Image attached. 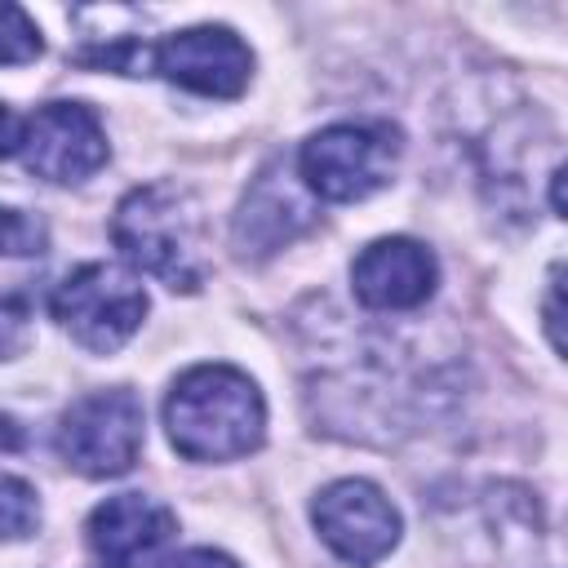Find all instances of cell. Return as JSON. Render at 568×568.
Listing matches in <instances>:
<instances>
[{"mask_svg":"<svg viewBox=\"0 0 568 568\" xmlns=\"http://www.w3.org/2000/svg\"><path fill=\"white\" fill-rule=\"evenodd\" d=\"M164 568H240L231 555H222V550H209V546H195V550H182V555H173Z\"/></svg>","mask_w":568,"mask_h":568,"instance_id":"obj_16","label":"cell"},{"mask_svg":"<svg viewBox=\"0 0 568 568\" xmlns=\"http://www.w3.org/2000/svg\"><path fill=\"white\" fill-rule=\"evenodd\" d=\"M435 280H439V266L430 248L404 235L368 244L351 266L355 297L373 311H413L435 293Z\"/></svg>","mask_w":568,"mask_h":568,"instance_id":"obj_9","label":"cell"},{"mask_svg":"<svg viewBox=\"0 0 568 568\" xmlns=\"http://www.w3.org/2000/svg\"><path fill=\"white\" fill-rule=\"evenodd\" d=\"M142 71L164 75L169 84H182L204 98H240L253 75V53L231 27H186L164 36L160 44H146Z\"/></svg>","mask_w":568,"mask_h":568,"instance_id":"obj_6","label":"cell"},{"mask_svg":"<svg viewBox=\"0 0 568 568\" xmlns=\"http://www.w3.org/2000/svg\"><path fill=\"white\" fill-rule=\"evenodd\" d=\"M53 320L98 355L120 351L146 315V288L115 262H84L53 288Z\"/></svg>","mask_w":568,"mask_h":568,"instance_id":"obj_4","label":"cell"},{"mask_svg":"<svg viewBox=\"0 0 568 568\" xmlns=\"http://www.w3.org/2000/svg\"><path fill=\"white\" fill-rule=\"evenodd\" d=\"M22 138H27V120L13 106L0 102V160L13 155V151H22Z\"/></svg>","mask_w":568,"mask_h":568,"instance_id":"obj_17","label":"cell"},{"mask_svg":"<svg viewBox=\"0 0 568 568\" xmlns=\"http://www.w3.org/2000/svg\"><path fill=\"white\" fill-rule=\"evenodd\" d=\"M102 568H133V564H102Z\"/></svg>","mask_w":568,"mask_h":568,"instance_id":"obj_20","label":"cell"},{"mask_svg":"<svg viewBox=\"0 0 568 568\" xmlns=\"http://www.w3.org/2000/svg\"><path fill=\"white\" fill-rule=\"evenodd\" d=\"M27 169L44 182H84L106 164V133L84 102H44L27 120Z\"/></svg>","mask_w":568,"mask_h":568,"instance_id":"obj_8","label":"cell"},{"mask_svg":"<svg viewBox=\"0 0 568 568\" xmlns=\"http://www.w3.org/2000/svg\"><path fill=\"white\" fill-rule=\"evenodd\" d=\"M115 248L173 293H195L209 280V226L200 200L178 182L129 191L111 217Z\"/></svg>","mask_w":568,"mask_h":568,"instance_id":"obj_2","label":"cell"},{"mask_svg":"<svg viewBox=\"0 0 568 568\" xmlns=\"http://www.w3.org/2000/svg\"><path fill=\"white\" fill-rule=\"evenodd\" d=\"M311 519H315L320 537L328 541V550L337 559L355 564V568L377 564L399 541V510L368 479H337V484H328L315 497Z\"/></svg>","mask_w":568,"mask_h":568,"instance_id":"obj_7","label":"cell"},{"mask_svg":"<svg viewBox=\"0 0 568 568\" xmlns=\"http://www.w3.org/2000/svg\"><path fill=\"white\" fill-rule=\"evenodd\" d=\"M306 222H311V204L302 200L297 182L288 173H280V164H271L248 186V195L235 213V248H240V257H266V253L284 248Z\"/></svg>","mask_w":568,"mask_h":568,"instance_id":"obj_10","label":"cell"},{"mask_svg":"<svg viewBox=\"0 0 568 568\" xmlns=\"http://www.w3.org/2000/svg\"><path fill=\"white\" fill-rule=\"evenodd\" d=\"M399 160V133L390 124H328L302 142L297 169L306 191L333 204H355L382 191Z\"/></svg>","mask_w":568,"mask_h":568,"instance_id":"obj_3","label":"cell"},{"mask_svg":"<svg viewBox=\"0 0 568 568\" xmlns=\"http://www.w3.org/2000/svg\"><path fill=\"white\" fill-rule=\"evenodd\" d=\"M58 453L89 479L133 470L142 453V399L124 386L80 395L58 422Z\"/></svg>","mask_w":568,"mask_h":568,"instance_id":"obj_5","label":"cell"},{"mask_svg":"<svg viewBox=\"0 0 568 568\" xmlns=\"http://www.w3.org/2000/svg\"><path fill=\"white\" fill-rule=\"evenodd\" d=\"M31 342V306L22 297L0 293V359L22 355Z\"/></svg>","mask_w":568,"mask_h":568,"instance_id":"obj_15","label":"cell"},{"mask_svg":"<svg viewBox=\"0 0 568 568\" xmlns=\"http://www.w3.org/2000/svg\"><path fill=\"white\" fill-rule=\"evenodd\" d=\"M173 532H178L173 510L142 493L106 497L89 515V546L102 555V564H138L142 555L160 550Z\"/></svg>","mask_w":568,"mask_h":568,"instance_id":"obj_11","label":"cell"},{"mask_svg":"<svg viewBox=\"0 0 568 568\" xmlns=\"http://www.w3.org/2000/svg\"><path fill=\"white\" fill-rule=\"evenodd\" d=\"M40 524V501L36 488L18 475H0V541L27 537Z\"/></svg>","mask_w":568,"mask_h":568,"instance_id":"obj_12","label":"cell"},{"mask_svg":"<svg viewBox=\"0 0 568 568\" xmlns=\"http://www.w3.org/2000/svg\"><path fill=\"white\" fill-rule=\"evenodd\" d=\"M44 222L22 209H0V257H31L44 253Z\"/></svg>","mask_w":568,"mask_h":568,"instance_id":"obj_14","label":"cell"},{"mask_svg":"<svg viewBox=\"0 0 568 568\" xmlns=\"http://www.w3.org/2000/svg\"><path fill=\"white\" fill-rule=\"evenodd\" d=\"M40 49H44L40 27L18 4H0V62L4 67H22V62H36Z\"/></svg>","mask_w":568,"mask_h":568,"instance_id":"obj_13","label":"cell"},{"mask_svg":"<svg viewBox=\"0 0 568 568\" xmlns=\"http://www.w3.org/2000/svg\"><path fill=\"white\" fill-rule=\"evenodd\" d=\"M546 333H550V346L564 351V333H559V266L550 271V293H546Z\"/></svg>","mask_w":568,"mask_h":568,"instance_id":"obj_18","label":"cell"},{"mask_svg":"<svg viewBox=\"0 0 568 568\" xmlns=\"http://www.w3.org/2000/svg\"><path fill=\"white\" fill-rule=\"evenodd\" d=\"M0 444H4V448H18V430H13L9 417H0Z\"/></svg>","mask_w":568,"mask_h":568,"instance_id":"obj_19","label":"cell"},{"mask_svg":"<svg viewBox=\"0 0 568 568\" xmlns=\"http://www.w3.org/2000/svg\"><path fill=\"white\" fill-rule=\"evenodd\" d=\"M169 444L191 462L248 457L266 435V404L248 373L231 364H200L182 373L164 399Z\"/></svg>","mask_w":568,"mask_h":568,"instance_id":"obj_1","label":"cell"}]
</instances>
